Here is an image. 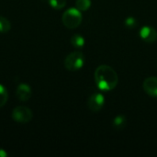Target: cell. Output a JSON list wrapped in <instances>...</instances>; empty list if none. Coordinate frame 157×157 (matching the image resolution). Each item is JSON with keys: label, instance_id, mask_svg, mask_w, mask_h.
Returning a JSON list of instances; mask_svg holds the SVG:
<instances>
[{"label": "cell", "instance_id": "6da1fadb", "mask_svg": "<svg viewBox=\"0 0 157 157\" xmlns=\"http://www.w3.org/2000/svg\"><path fill=\"white\" fill-rule=\"evenodd\" d=\"M94 76L97 86L102 91H111L119 83L118 74L109 65H99L96 69Z\"/></svg>", "mask_w": 157, "mask_h": 157}, {"label": "cell", "instance_id": "7a4b0ae2", "mask_svg": "<svg viewBox=\"0 0 157 157\" xmlns=\"http://www.w3.org/2000/svg\"><path fill=\"white\" fill-rule=\"evenodd\" d=\"M62 21L63 25L70 29H74L79 27L82 22V14L81 11L77 8H69L63 12L62 17Z\"/></svg>", "mask_w": 157, "mask_h": 157}, {"label": "cell", "instance_id": "3957f363", "mask_svg": "<svg viewBox=\"0 0 157 157\" xmlns=\"http://www.w3.org/2000/svg\"><path fill=\"white\" fill-rule=\"evenodd\" d=\"M85 64V55L81 52H73L64 59V67L68 71H78Z\"/></svg>", "mask_w": 157, "mask_h": 157}, {"label": "cell", "instance_id": "277c9868", "mask_svg": "<svg viewBox=\"0 0 157 157\" xmlns=\"http://www.w3.org/2000/svg\"><path fill=\"white\" fill-rule=\"evenodd\" d=\"M32 117L31 109L25 106H17L12 111V119L17 123H28L32 120Z\"/></svg>", "mask_w": 157, "mask_h": 157}, {"label": "cell", "instance_id": "5b68a950", "mask_svg": "<svg viewBox=\"0 0 157 157\" xmlns=\"http://www.w3.org/2000/svg\"><path fill=\"white\" fill-rule=\"evenodd\" d=\"M105 104V99L104 96L100 93H94L92 94L87 101V106L88 109L92 112H98L100 111Z\"/></svg>", "mask_w": 157, "mask_h": 157}, {"label": "cell", "instance_id": "8992f818", "mask_svg": "<svg viewBox=\"0 0 157 157\" xmlns=\"http://www.w3.org/2000/svg\"><path fill=\"white\" fill-rule=\"evenodd\" d=\"M143 88L146 94L157 98V77L150 76L144 79L143 83Z\"/></svg>", "mask_w": 157, "mask_h": 157}, {"label": "cell", "instance_id": "52a82bcc", "mask_svg": "<svg viewBox=\"0 0 157 157\" xmlns=\"http://www.w3.org/2000/svg\"><path fill=\"white\" fill-rule=\"evenodd\" d=\"M140 37L141 39L148 43L155 42L157 40V31L153 27L144 26L140 30Z\"/></svg>", "mask_w": 157, "mask_h": 157}, {"label": "cell", "instance_id": "ba28073f", "mask_svg": "<svg viewBox=\"0 0 157 157\" xmlns=\"http://www.w3.org/2000/svg\"><path fill=\"white\" fill-rule=\"evenodd\" d=\"M31 88L29 85L25 84V83H22V84H19L18 86L17 87V91H16V95H17V98H18V100L20 101H28L30 97H31Z\"/></svg>", "mask_w": 157, "mask_h": 157}, {"label": "cell", "instance_id": "9c48e42d", "mask_svg": "<svg viewBox=\"0 0 157 157\" xmlns=\"http://www.w3.org/2000/svg\"><path fill=\"white\" fill-rule=\"evenodd\" d=\"M127 124V120L123 115H118L114 118L113 121H112V126L115 130L117 131H121L123 130L125 128Z\"/></svg>", "mask_w": 157, "mask_h": 157}, {"label": "cell", "instance_id": "30bf717a", "mask_svg": "<svg viewBox=\"0 0 157 157\" xmlns=\"http://www.w3.org/2000/svg\"><path fill=\"white\" fill-rule=\"evenodd\" d=\"M71 44L77 49H82L85 46V38L80 34H74L70 40Z\"/></svg>", "mask_w": 157, "mask_h": 157}, {"label": "cell", "instance_id": "8fae6325", "mask_svg": "<svg viewBox=\"0 0 157 157\" xmlns=\"http://www.w3.org/2000/svg\"><path fill=\"white\" fill-rule=\"evenodd\" d=\"M10 29H11L10 21L7 18L0 16V33H6L10 30Z\"/></svg>", "mask_w": 157, "mask_h": 157}, {"label": "cell", "instance_id": "7c38bea8", "mask_svg": "<svg viewBox=\"0 0 157 157\" xmlns=\"http://www.w3.org/2000/svg\"><path fill=\"white\" fill-rule=\"evenodd\" d=\"M75 6L80 11H86L91 6V0H76Z\"/></svg>", "mask_w": 157, "mask_h": 157}, {"label": "cell", "instance_id": "4fadbf2b", "mask_svg": "<svg viewBox=\"0 0 157 157\" xmlns=\"http://www.w3.org/2000/svg\"><path fill=\"white\" fill-rule=\"evenodd\" d=\"M8 99V93L6 88L0 84V108H3Z\"/></svg>", "mask_w": 157, "mask_h": 157}, {"label": "cell", "instance_id": "5bb4252c", "mask_svg": "<svg viewBox=\"0 0 157 157\" xmlns=\"http://www.w3.org/2000/svg\"><path fill=\"white\" fill-rule=\"evenodd\" d=\"M50 6L56 10L63 9L66 5V0H49Z\"/></svg>", "mask_w": 157, "mask_h": 157}, {"label": "cell", "instance_id": "9a60e30c", "mask_svg": "<svg viewBox=\"0 0 157 157\" xmlns=\"http://www.w3.org/2000/svg\"><path fill=\"white\" fill-rule=\"evenodd\" d=\"M124 24H125V26H126L127 28H129V29H134V28L137 27L138 21H137V19L134 18L133 17H127V18L125 19Z\"/></svg>", "mask_w": 157, "mask_h": 157}, {"label": "cell", "instance_id": "2e32d148", "mask_svg": "<svg viewBox=\"0 0 157 157\" xmlns=\"http://www.w3.org/2000/svg\"><path fill=\"white\" fill-rule=\"evenodd\" d=\"M8 155V154L2 148H0V157H6Z\"/></svg>", "mask_w": 157, "mask_h": 157}]
</instances>
